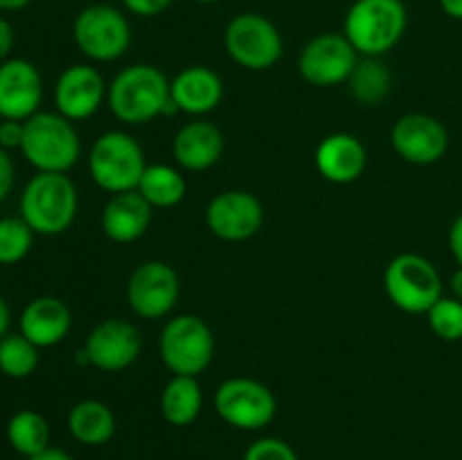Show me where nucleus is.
Wrapping results in <instances>:
<instances>
[{
	"mask_svg": "<svg viewBox=\"0 0 462 460\" xmlns=\"http://www.w3.org/2000/svg\"><path fill=\"white\" fill-rule=\"evenodd\" d=\"M14 48V27L7 18L0 16V63L7 61Z\"/></svg>",
	"mask_w": 462,
	"mask_h": 460,
	"instance_id": "obj_36",
	"label": "nucleus"
},
{
	"mask_svg": "<svg viewBox=\"0 0 462 460\" xmlns=\"http://www.w3.org/2000/svg\"><path fill=\"white\" fill-rule=\"evenodd\" d=\"M21 153L36 171L66 174L81 158V140L75 124L61 113L39 111L25 120Z\"/></svg>",
	"mask_w": 462,
	"mask_h": 460,
	"instance_id": "obj_4",
	"label": "nucleus"
},
{
	"mask_svg": "<svg viewBox=\"0 0 462 460\" xmlns=\"http://www.w3.org/2000/svg\"><path fill=\"white\" fill-rule=\"evenodd\" d=\"M27 460H75V458H72L70 454H66L63 449H57V446H48L45 451H41V454L32 455V458H27Z\"/></svg>",
	"mask_w": 462,
	"mask_h": 460,
	"instance_id": "obj_37",
	"label": "nucleus"
},
{
	"mask_svg": "<svg viewBox=\"0 0 462 460\" xmlns=\"http://www.w3.org/2000/svg\"><path fill=\"white\" fill-rule=\"evenodd\" d=\"M7 440L16 454L32 458L50 446L48 419L36 410H18L7 422Z\"/></svg>",
	"mask_w": 462,
	"mask_h": 460,
	"instance_id": "obj_26",
	"label": "nucleus"
},
{
	"mask_svg": "<svg viewBox=\"0 0 462 460\" xmlns=\"http://www.w3.org/2000/svg\"><path fill=\"white\" fill-rule=\"evenodd\" d=\"M72 39L86 59L108 63L129 50L131 25L120 9L95 3L77 14L72 23Z\"/></svg>",
	"mask_w": 462,
	"mask_h": 460,
	"instance_id": "obj_9",
	"label": "nucleus"
},
{
	"mask_svg": "<svg viewBox=\"0 0 462 460\" xmlns=\"http://www.w3.org/2000/svg\"><path fill=\"white\" fill-rule=\"evenodd\" d=\"M197 3H201V5H212V3H219V0H197Z\"/></svg>",
	"mask_w": 462,
	"mask_h": 460,
	"instance_id": "obj_42",
	"label": "nucleus"
},
{
	"mask_svg": "<svg viewBox=\"0 0 462 460\" xmlns=\"http://www.w3.org/2000/svg\"><path fill=\"white\" fill-rule=\"evenodd\" d=\"M108 95V86L97 68L88 63H75L59 75L54 86V106L57 113L70 122L88 120L102 108Z\"/></svg>",
	"mask_w": 462,
	"mask_h": 460,
	"instance_id": "obj_16",
	"label": "nucleus"
},
{
	"mask_svg": "<svg viewBox=\"0 0 462 460\" xmlns=\"http://www.w3.org/2000/svg\"><path fill=\"white\" fill-rule=\"evenodd\" d=\"M34 244V230L25 224L23 216H5L0 219V264H18L25 260Z\"/></svg>",
	"mask_w": 462,
	"mask_h": 460,
	"instance_id": "obj_29",
	"label": "nucleus"
},
{
	"mask_svg": "<svg viewBox=\"0 0 462 460\" xmlns=\"http://www.w3.org/2000/svg\"><path fill=\"white\" fill-rule=\"evenodd\" d=\"M14 185V162L9 158V152L0 149V203L7 198Z\"/></svg>",
	"mask_w": 462,
	"mask_h": 460,
	"instance_id": "obj_34",
	"label": "nucleus"
},
{
	"mask_svg": "<svg viewBox=\"0 0 462 460\" xmlns=\"http://www.w3.org/2000/svg\"><path fill=\"white\" fill-rule=\"evenodd\" d=\"M180 298V278L167 262H143L131 273L126 284V300L138 318H165Z\"/></svg>",
	"mask_w": 462,
	"mask_h": 460,
	"instance_id": "obj_12",
	"label": "nucleus"
},
{
	"mask_svg": "<svg viewBox=\"0 0 462 460\" xmlns=\"http://www.w3.org/2000/svg\"><path fill=\"white\" fill-rule=\"evenodd\" d=\"M9 325H12V311H9L7 300H5V298L0 296V338L7 336Z\"/></svg>",
	"mask_w": 462,
	"mask_h": 460,
	"instance_id": "obj_38",
	"label": "nucleus"
},
{
	"mask_svg": "<svg viewBox=\"0 0 462 460\" xmlns=\"http://www.w3.org/2000/svg\"><path fill=\"white\" fill-rule=\"evenodd\" d=\"M319 174L334 185H350L361 179L368 162L364 143L352 133H332L316 147Z\"/></svg>",
	"mask_w": 462,
	"mask_h": 460,
	"instance_id": "obj_18",
	"label": "nucleus"
},
{
	"mask_svg": "<svg viewBox=\"0 0 462 460\" xmlns=\"http://www.w3.org/2000/svg\"><path fill=\"white\" fill-rule=\"evenodd\" d=\"M206 225L224 242H246L264 225V206L246 189H226L208 203Z\"/></svg>",
	"mask_w": 462,
	"mask_h": 460,
	"instance_id": "obj_13",
	"label": "nucleus"
},
{
	"mask_svg": "<svg viewBox=\"0 0 462 460\" xmlns=\"http://www.w3.org/2000/svg\"><path fill=\"white\" fill-rule=\"evenodd\" d=\"M21 334L39 350L54 347L68 336L72 327L70 307L54 296H39L21 311Z\"/></svg>",
	"mask_w": 462,
	"mask_h": 460,
	"instance_id": "obj_21",
	"label": "nucleus"
},
{
	"mask_svg": "<svg viewBox=\"0 0 462 460\" xmlns=\"http://www.w3.org/2000/svg\"><path fill=\"white\" fill-rule=\"evenodd\" d=\"M224 48L237 66L253 72L273 68L284 52L278 27L255 12H244L230 18L224 32Z\"/></svg>",
	"mask_w": 462,
	"mask_h": 460,
	"instance_id": "obj_8",
	"label": "nucleus"
},
{
	"mask_svg": "<svg viewBox=\"0 0 462 460\" xmlns=\"http://www.w3.org/2000/svg\"><path fill=\"white\" fill-rule=\"evenodd\" d=\"M84 352L88 365L104 373H120L134 365L143 352V336L131 320L106 318L86 336Z\"/></svg>",
	"mask_w": 462,
	"mask_h": 460,
	"instance_id": "obj_14",
	"label": "nucleus"
},
{
	"mask_svg": "<svg viewBox=\"0 0 462 460\" xmlns=\"http://www.w3.org/2000/svg\"><path fill=\"white\" fill-rule=\"evenodd\" d=\"M361 54L346 34L325 32L314 36L298 54V72L316 88H332L350 79Z\"/></svg>",
	"mask_w": 462,
	"mask_h": 460,
	"instance_id": "obj_11",
	"label": "nucleus"
},
{
	"mask_svg": "<svg viewBox=\"0 0 462 460\" xmlns=\"http://www.w3.org/2000/svg\"><path fill=\"white\" fill-rule=\"evenodd\" d=\"M451 291H454V296L462 300V269H458L454 273V278H451Z\"/></svg>",
	"mask_w": 462,
	"mask_h": 460,
	"instance_id": "obj_41",
	"label": "nucleus"
},
{
	"mask_svg": "<svg viewBox=\"0 0 462 460\" xmlns=\"http://www.w3.org/2000/svg\"><path fill=\"white\" fill-rule=\"evenodd\" d=\"M170 99L188 115H208L224 99V81L212 68L188 66L170 81Z\"/></svg>",
	"mask_w": 462,
	"mask_h": 460,
	"instance_id": "obj_19",
	"label": "nucleus"
},
{
	"mask_svg": "<svg viewBox=\"0 0 462 460\" xmlns=\"http://www.w3.org/2000/svg\"><path fill=\"white\" fill-rule=\"evenodd\" d=\"M449 248L454 260L458 262V269H462V212L456 216L449 228Z\"/></svg>",
	"mask_w": 462,
	"mask_h": 460,
	"instance_id": "obj_35",
	"label": "nucleus"
},
{
	"mask_svg": "<svg viewBox=\"0 0 462 460\" xmlns=\"http://www.w3.org/2000/svg\"><path fill=\"white\" fill-rule=\"evenodd\" d=\"M224 133L208 120L188 122L171 140V156L183 170L206 171L224 156Z\"/></svg>",
	"mask_w": 462,
	"mask_h": 460,
	"instance_id": "obj_20",
	"label": "nucleus"
},
{
	"mask_svg": "<svg viewBox=\"0 0 462 460\" xmlns=\"http://www.w3.org/2000/svg\"><path fill=\"white\" fill-rule=\"evenodd\" d=\"M68 431L86 446L106 445L116 436V415L104 401L81 400L68 413Z\"/></svg>",
	"mask_w": 462,
	"mask_h": 460,
	"instance_id": "obj_23",
	"label": "nucleus"
},
{
	"mask_svg": "<svg viewBox=\"0 0 462 460\" xmlns=\"http://www.w3.org/2000/svg\"><path fill=\"white\" fill-rule=\"evenodd\" d=\"M242 460H298V455L293 446L280 437H260L248 445Z\"/></svg>",
	"mask_w": 462,
	"mask_h": 460,
	"instance_id": "obj_31",
	"label": "nucleus"
},
{
	"mask_svg": "<svg viewBox=\"0 0 462 460\" xmlns=\"http://www.w3.org/2000/svg\"><path fill=\"white\" fill-rule=\"evenodd\" d=\"M122 5H125L126 12L135 14V16L153 18L165 12L171 5V0H122Z\"/></svg>",
	"mask_w": 462,
	"mask_h": 460,
	"instance_id": "obj_33",
	"label": "nucleus"
},
{
	"mask_svg": "<svg viewBox=\"0 0 462 460\" xmlns=\"http://www.w3.org/2000/svg\"><path fill=\"white\" fill-rule=\"evenodd\" d=\"M43 102V79L27 59L0 63V117L25 122L36 115Z\"/></svg>",
	"mask_w": 462,
	"mask_h": 460,
	"instance_id": "obj_17",
	"label": "nucleus"
},
{
	"mask_svg": "<svg viewBox=\"0 0 462 460\" xmlns=\"http://www.w3.org/2000/svg\"><path fill=\"white\" fill-rule=\"evenodd\" d=\"M215 409L230 427L242 431H260L273 422L278 401L271 388L257 379L233 377L217 388Z\"/></svg>",
	"mask_w": 462,
	"mask_h": 460,
	"instance_id": "obj_10",
	"label": "nucleus"
},
{
	"mask_svg": "<svg viewBox=\"0 0 462 460\" xmlns=\"http://www.w3.org/2000/svg\"><path fill=\"white\" fill-rule=\"evenodd\" d=\"M106 102L113 115L131 126L179 111L170 99V79L152 63H134L117 72L108 84Z\"/></svg>",
	"mask_w": 462,
	"mask_h": 460,
	"instance_id": "obj_1",
	"label": "nucleus"
},
{
	"mask_svg": "<svg viewBox=\"0 0 462 460\" xmlns=\"http://www.w3.org/2000/svg\"><path fill=\"white\" fill-rule=\"evenodd\" d=\"M88 170L97 188L108 194H120L138 189L147 161L134 135L125 131H106L90 147Z\"/></svg>",
	"mask_w": 462,
	"mask_h": 460,
	"instance_id": "obj_5",
	"label": "nucleus"
},
{
	"mask_svg": "<svg viewBox=\"0 0 462 460\" xmlns=\"http://www.w3.org/2000/svg\"><path fill=\"white\" fill-rule=\"evenodd\" d=\"M23 138H25V122H18V120L0 122V149H5V152L18 149V152H21Z\"/></svg>",
	"mask_w": 462,
	"mask_h": 460,
	"instance_id": "obj_32",
	"label": "nucleus"
},
{
	"mask_svg": "<svg viewBox=\"0 0 462 460\" xmlns=\"http://www.w3.org/2000/svg\"><path fill=\"white\" fill-rule=\"evenodd\" d=\"M79 210V194L66 174L36 171L21 194V216L34 235L54 237L66 233Z\"/></svg>",
	"mask_w": 462,
	"mask_h": 460,
	"instance_id": "obj_2",
	"label": "nucleus"
},
{
	"mask_svg": "<svg viewBox=\"0 0 462 460\" xmlns=\"http://www.w3.org/2000/svg\"><path fill=\"white\" fill-rule=\"evenodd\" d=\"M393 149L411 165H433L449 149V133L438 117L406 113L391 129Z\"/></svg>",
	"mask_w": 462,
	"mask_h": 460,
	"instance_id": "obj_15",
	"label": "nucleus"
},
{
	"mask_svg": "<svg viewBox=\"0 0 462 460\" xmlns=\"http://www.w3.org/2000/svg\"><path fill=\"white\" fill-rule=\"evenodd\" d=\"M158 352L171 374L199 377L212 363L215 334L201 316L179 314L162 327Z\"/></svg>",
	"mask_w": 462,
	"mask_h": 460,
	"instance_id": "obj_6",
	"label": "nucleus"
},
{
	"mask_svg": "<svg viewBox=\"0 0 462 460\" xmlns=\"http://www.w3.org/2000/svg\"><path fill=\"white\" fill-rule=\"evenodd\" d=\"M409 14L402 0H355L347 9L343 34L361 57H382L404 36Z\"/></svg>",
	"mask_w": 462,
	"mask_h": 460,
	"instance_id": "obj_3",
	"label": "nucleus"
},
{
	"mask_svg": "<svg viewBox=\"0 0 462 460\" xmlns=\"http://www.w3.org/2000/svg\"><path fill=\"white\" fill-rule=\"evenodd\" d=\"M440 7L449 18L462 21V0H440Z\"/></svg>",
	"mask_w": 462,
	"mask_h": 460,
	"instance_id": "obj_39",
	"label": "nucleus"
},
{
	"mask_svg": "<svg viewBox=\"0 0 462 460\" xmlns=\"http://www.w3.org/2000/svg\"><path fill=\"white\" fill-rule=\"evenodd\" d=\"M203 409V391L197 377L174 374L161 392V413L171 427H189Z\"/></svg>",
	"mask_w": 462,
	"mask_h": 460,
	"instance_id": "obj_24",
	"label": "nucleus"
},
{
	"mask_svg": "<svg viewBox=\"0 0 462 460\" xmlns=\"http://www.w3.org/2000/svg\"><path fill=\"white\" fill-rule=\"evenodd\" d=\"M391 81L393 75L382 59L364 57L359 59L356 68L352 70L347 84H350V93L356 102L365 104V106H374V104L383 102V97L391 90Z\"/></svg>",
	"mask_w": 462,
	"mask_h": 460,
	"instance_id": "obj_27",
	"label": "nucleus"
},
{
	"mask_svg": "<svg viewBox=\"0 0 462 460\" xmlns=\"http://www.w3.org/2000/svg\"><path fill=\"white\" fill-rule=\"evenodd\" d=\"M39 368V347L23 334L0 338V373L9 379H27Z\"/></svg>",
	"mask_w": 462,
	"mask_h": 460,
	"instance_id": "obj_28",
	"label": "nucleus"
},
{
	"mask_svg": "<svg viewBox=\"0 0 462 460\" xmlns=\"http://www.w3.org/2000/svg\"><path fill=\"white\" fill-rule=\"evenodd\" d=\"M153 207L138 189L113 194L104 206L99 224L104 235L116 244H131L147 233Z\"/></svg>",
	"mask_w": 462,
	"mask_h": 460,
	"instance_id": "obj_22",
	"label": "nucleus"
},
{
	"mask_svg": "<svg viewBox=\"0 0 462 460\" xmlns=\"http://www.w3.org/2000/svg\"><path fill=\"white\" fill-rule=\"evenodd\" d=\"M427 320L431 332L447 343L462 338V300L456 296H442L431 309L427 311Z\"/></svg>",
	"mask_w": 462,
	"mask_h": 460,
	"instance_id": "obj_30",
	"label": "nucleus"
},
{
	"mask_svg": "<svg viewBox=\"0 0 462 460\" xmlns=\"http://www.w3.org/2000/svg\"><path fill=\"white\" fill-rule=\"evenodd\" d=\"M32 0H0V12H18L25 9Z\"/></svg>",
	"mask_w": 462,
	"mask_h": 460,
	"instance_id": "obj_40",
	"label": "nucleus"
},
{
	"mask_svg": "<svg viewBox=\"0 0 462 460\" xmlns=\"http://www.w3.org/2000/svg\"><path fill=\"white\" fill-rule=\"evenodd\" d=\"M138 192L152 207H174L188 194V183L176 167L147 165L138 183Z\"/></svg>",
	"mask_w": 462,
	"mask_h": 460,
	"instance_id": "obj_25",
	"label": "nucleus"
},
{
	"mask_svg": "<svg viewBox=\"0 0 462 460\" xmlns=\"http://www.w3.org/2000/svg\"><path fill=\"white\" fill-rule=\"evenodd\" d=\"M383 289L397 309L415 316L427 314L442 298V275L424 255L402 253L388 262Z\"/></svg>",
	"mask_w": 462,
	"mask_h": 460,
	"instance_id": "obj_7",
	"label": "nucleus"
}]
</instances>
